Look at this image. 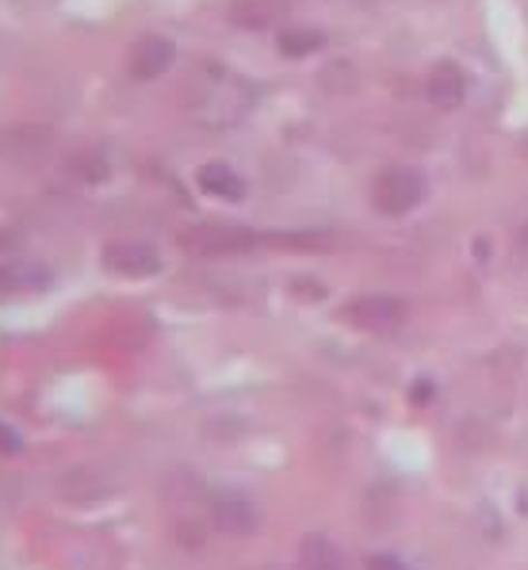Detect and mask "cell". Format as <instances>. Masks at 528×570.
Returning a JSON list of instances; mask_svg holds the SVG:
<instances>
[{"mask_svg":"<svg viewBox=\"0 0 528 570\" xmlns=\"http://www.w3.org/2000/svg\"><path fill=\"white\" fill-rule=\"evenodd\" d=\"M257 245L261 238L242 223H196L180 234V249L196 253V257H237Z\"/></svg>","mask_w":528,"mask_h":570,"instance_id":"1","label":"cell"},{"mask_svg":"<svg viewBox=\"0 0 528 570\" xmlns=\"http://www.w3.org/2000/svg\"><path fill=\"white\" fill-rule=\"evenodd\" d=\"M421 199H426V180H421L418 169H407V165L383 169L372 184V204L391 218L410 215Z\"/></svg>","mask_w":528,"mask_h":570,"instance_id":"2","label":"cell"},{"mask_svg":"<svg viewBox=\"0 0 528 570\" xmlns=\"http://www.w3.org/2000/svg\"><path fill=\"white\" fill-rule=\"evenodd\" d=\"M207 513H211V524L226 537H253L261 529V510L250 494L242 490H218L211 494L207 502Z\"/></svg>","mask_w":528,"mask_h":570,"instance_id":"3","label":"cell"},{"mask_svg":"<svg viewBox=\"0 0 528 570\" xmlns=\"http://www.w3.org/2000/svg\"><path fill=\"white\" fill-rule=\"evenodd\" d=\"M341 318L356 330H368V333H387L394 326H402L407 318V303L394 299V295H356L341 306Z\"/></svg>","mask_w":528,"mask_h":570,"instance_id":"4","label":"cell"},{"mask_svg":"<svg viewBox=\"0 0 528 570\" xmlns=\"http://www.w3.org/2000/svg\"><path fill=\"white\" fill-rule=\"evenodd\" d=\"M104 268L123 279H146L162 272V253L149 242H108L100 253Z\"/></svg>","mask_w":528,"mask_h":570,"instance_id":"5","label":"cell"},{"mask_svg":"<svg viewBox=\"0 0 528 570\" xmlns=\"http://www.w3.org/2000/svg\"><path fill=\"white\" fill-rule=\"evenodd\" d=\"M234 85V77L223 73L211 81V89L204 92V100L196 104V119H204L207 127H231V122L242 116L245 108H250V89H237L234 96L226 92Z\"/></svg>","mask_w":528,"mask_h":570,"instance_id":"6","label":"cell"},{"mask_svg":"<svg viewBox=\"0 0 528 570\" xmlns=\"http://www.w3.org/2000/svg\"><path fill=\"white\" fill-rule=\"evenodd\" d=\"M173 58H176V42L169 35H143L135 42V50H130L127 69L135 81H157L162 73H169Z\"/></svg>","mask_w":528,"mask_h":570,"instance_id":"7","label":"cell"},{"mask_svg":"<svg viewBox=\"0 0 528 570\" xmlns=\"http://www.w3.org/2000/svg\"><path fill=\"white\" fill-rule=\"evenodd\" d=\"M426 96H429V104H437V108H444V111L460 108L463 96H468V77H463V69L456 66V61H437L426 77Z\"/></svg>","mask_w":528,"mask_h":570,"instance_id":"8","label":"cell"},{"mask_svg":"<svg viewBox=\"0 0 528 570\" xmlns=\"http://www.w3.org/2000/svg\"><path fill=\"white\" fill-rule=\"evenodd\" d=\"M50 284V272L35 261H0V303L20 292H39Z\"/></svg>","mask_w":528,"mask_h":570,"instance_id":"9","label":"cell"},{"mask_svg":"<svg viewBox=\"0 0 528 570\" xmlns=\"http://www.w3.org/2000/svg\"><path fill=\"white\" fill-rule=\"evenodd\" d=\"M295 570H349L345 563V551L338 548L330 537H306L303 548H299Z\"/></svg>","mask_w":528,"mask_h":570,"instance_id":"10","label":"cell"},{"mask_svg":"<svg viewBox=\"0 0 528 570\" xmlns=\"http://www.w3.org/2000/svg\"><path fill=\"white\" fill-rule=\"evenodd\" d=\"M199 188L215 199H231V204L245 199V180L237 177L226 161H207L204 169H199Z\"/></svg>","mask_w":528,"mask_h":570,"instance_id":"11","label":"cell"},{"mask_svg":"<svg viewBox=\"0 0 528 570\" xmlns=\"http://www.w3.org/2000/svg\"><path fill=\"white\" fill-rule=\"evenodd\" d=\"M280 0H234L231 8V20L242 23V28H264L280 16Z\"/></svg>","mask_w":528,"mask_h":570,"instance_id":"12","label":"cell"},{"mask_svg":"<svg viewBox=\"0 0 528 570\" xmlns=\"http://www.w3.org/2000/svg\"><path fill=\"white\" fill-rule=\"evenodd\" d=\"M69 173L88 180V184H96V180L108 177L111 169H108V157L96 150V146H88V150H77L74 157H69Z\"/></svg>","mask_w":528,"mask_h":570,"instance_id":"13","label":"cell"},{"mask_svg":"<svg viewBox=\"0 0 528 570\" xmlns=\"http://www.w3.org/2000/svg\"><path fill=\"white\" fill-rule=\"evenodd\" d=\"M322 47V31H311V28H292L280 35V55L284 58H306Z\"/></svg>","mask_w":528,"mask_h":570,"instance_id":"14","label":"cell"},{"mask_svg":"<svg viewBox=\"0 0 528 570\" xmlns=\"http://www.w3.org/2000/svg\"><path fill=\"white\" fill-rule=\"evenodd\" d=\"M368 570H410V567L399 556H372L368 559Z\"/></svg>","mask_w":528,"mask_h":570,"instance_id":"15","label":"cell"}]
</instances>
